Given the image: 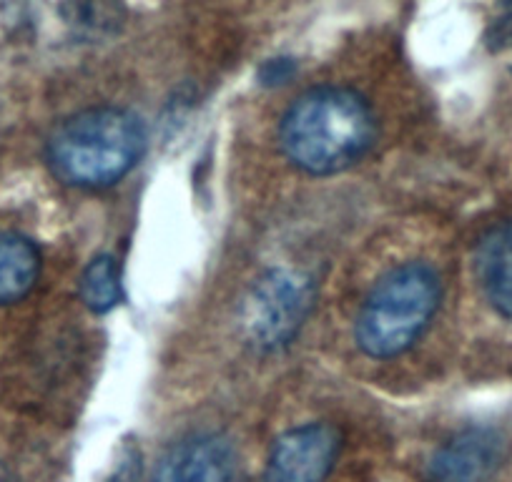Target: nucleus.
Returning <instances> with one entry per match:
<instances>
[{
    "label": "nucleus",
    "mask_w": 512,
    "mask_h": 482,
    "mask_svg": "<svg viewBox=\"0 0 512 482\" xmlns=\"http://www.w3.org/2000/svg\"><path fill=\"white\" fill-rule=\"evenodd\" d=\"M377 141V116L362 93L319 86L302 93L284 111L279 146L289 164L312 176L352 169Z\"/></svg>",
    "instance_id": "nucleus-1"
},
{
    "label": "nucleus",
    "mask_w": 512,
    "mask_h": 482,
    "mask_svg": "<svg viewBox=\"0 0 512 482\" xmlns=\"http://www.w3.org/2000/svg\"><path fill=\"white\" fill-rule=\"evenodd\" d=\"M146 149L144 121L116 106L86 108L63 118L46 141V164L73 189H106L139 164Z\"/></svg>",
    "instance_id": "nucleus-2"
},
{
    "label": "nucleus",
    "mask_w": 512,
    "mask_h": 482,
    "mask_svg": "<svg viewBox=\"0 0 512 482\" xmlns=\"http://www.w3.org/2000/svg\"><path fill=\"white\" fill-rule=\"evenodd\" d=\"M440 297V277L430 264L407 262L390 269L359 307L354 342L372 359L400 357L427 332Z\"/></svg>",
    "instance_id": "nucleus-3"
},
{
    "label": "nucleus",
    "mask_w": 512,
    "mask_h": 482,
    "mask_svg": "<svg viewBox=\"0 0 512 482\" xmlns=\"http://www.w3.org/2000/svg\"><path fill=\"white\" fill-rule=\"evenodd\" d=\"M317 289L309 274L277 267L256 279L241 307V327L256 349L274 352L294 342L309 319Z\"/></svg>",
    "instance_id": "nucleus-4"
},
{
    "label": "nucleus",
    "mask_w": 512,
    "mask_h": 482,
    "mask_svg": "<svg viewBox=\"0 0 512 482\" xmlns=\"http://www.w3.org/2000/svg\"><path fill=\"white\" fill-rule=\"evenodd\" d=\"M342 432L329 422H307L274 440L264 482H324L334 470Z\"/></svg>",
    "instance_id": "nucleus-5"
},
{
    "label": "nucleus",
    "mask_w": 512,
    "mask_h": 482,
    "mask_svg": "<svg viewBox=\"0 0 512 482\" xmlns=\"http://www.w3.org/2000/svg\"><path fill=\"white\" fill-rule=\"evenodd\" d=\"M510 455L497 427L472 425L442 442L430 457L425 482H492Z\"/></svg>",
    "instance_id": "nucleus-6"
},
{
    "label": "nucleus",
    "mask_w": 512,
    "mask_h": 482,
    "mask_svg": "<svg viewBox=\"0 0 512 482\" xmlns=\"http://www.w3.org/2000/svg\"><path fill=\"white\" fill-rule=\"evenodd\" d=\"M236 450L219 432H194L164 452L151 482H234Z\"/></svg>",
    "instance_id": "nucleus-7"
},
{
    "label": "nucleus",
    "mask_w": 512,
    "mask_h": 482,
    "mask_svg": "<svg viewBox=\"0 0 512 482\" xmlns=\"http://www.w3.org/2000/svg\"><path fill=\"white\" fill-rule=\"evenodd\" d=\"M475 272L490 307L500 317L512 319V221H502L482 236Z\"/></svg>",
    "instance_id": "nucleus-8"
},
{
    "label": "nucleus",
    "mask_w": 512,
    "mask_h": 482,
    "mask_svg": "<svg viewBox=\"0 0 512 482\" xmlns=\"http://www.w3.org/2000/svg\"><path fill=\"white\" fill-rule=\"evenodd\" d=\"M41 277V252L28 236L0 231V307L33 292Z\"/></svg>",
    "instance_id": "nucleus-9"
},
{
    "label": "nucleus",
    "mask_w": 512,
    "mask_h": 482,
    "mask_svg": "<svg viewBox=\"0 0 512 482\" xmlns=\"http://www.w3.org/2000/svg\"><path fill=\"white\" fill-rule=\"evenodd\" d=\"M83 304L91 312L106 314L121 302V279H118L116 259L101 254L93 259L81 274V284H78Z\"/></svg>",
    "instance_id": "nucleus-10"
},
{
    "label": "nucleus",
    "mask_w": 512,
    "mask_h": 482,
    "mask_svg": "<svg viewBox=\"0 0 512 482\" xmlns=\"http://www.w3.org/2000/svg\"><path fill=\"white\" fill-rule=\"evenodd\" d=\"M141 475V452L134 445H123L118 452V462L113 467L108 482H139Z\"/></svg>",
    "instance_id": "nucleus-11"
},
{
    "label": "nucleus",
    "mask_w": 512,
    "mask_h": 482,
    "mask_svg": "<svg viewBox=\"0 0 512 482\" xmlns=\"http://www.w3.org/2000/svg\"><path fill=\"white\" fill-rule=\"evenodd\" d=\"M490 43L497 48L512 46V0L502 3V11L497 13L490 31Z\"/></svg>",
    "instance_id": "nucleus-12"
},
{
    "label": "nucleus",
    "mask_w": 512,
    "mask_h": 482,
    "mask_svg": "<svg viewBox=\"0 0 512 482\" xmlns=\"http://www.w3.org/2000/svg\"><path fill=\"white\" fill-rule=\"evenodd\" d=\"M292 71L294 63L289 58H274L262 68V78L264 83H284V78L292 76Z\"/></svg>",
    "instance_id": "nucleus-13"
},
{
    "label": "nucleus",
    "mask_w": 512,
    "mask_h": 482,
    "mask_svg": "<svg viewBox=\"0 0 512 482\" xmlns=\"http://www.w3.org/2000/svg\"><path fill=\"white\" fill-rule=\"evenodd\" d=\"M0 482H23V480L11 470V467H6L3 462H0Z\"/></svg>",
    "instance_id": "nucleus-14"
}]
</instances>
